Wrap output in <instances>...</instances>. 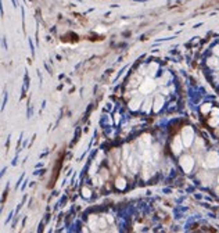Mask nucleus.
<instances>
[{"label":"nucleus","instance_id":"1","mask_svg":"<svg viewBox=\"0 0 219 233\" xmlns=\"http://www.w3.org/2000/svg\"><path fill=\"white\" fill-rule=\"evenodd\" d=\"M64 155H65V151H64V149H62V150L58 153V157H57L56 162H54L53 171H51L53 174H51V178H50V180H49V185H47V188H49V189L54 188V185H56L57 179H58L60 171H61V166H62V161H64Z\"/></svg>","mask_w":219,"mask_h":233}]
</instances>
